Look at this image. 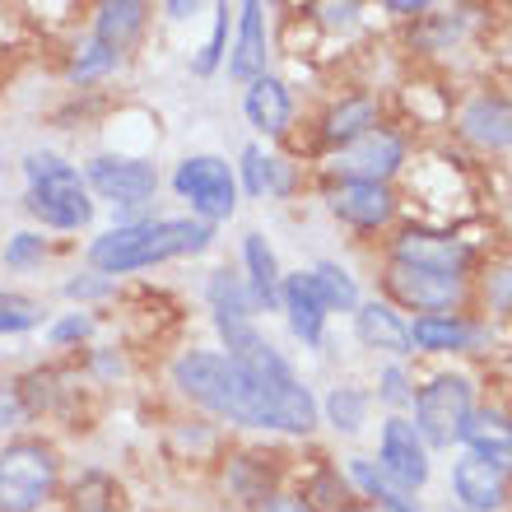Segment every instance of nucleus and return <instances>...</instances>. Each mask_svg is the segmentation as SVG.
<instances>
[{"mask_svg":"<svg viewBox=\"0 0 512 512\" xmlns=\"http://www.w3.org/2000/svg\"><path fill=\"white\" fill-rule=\"evenodd\" d=\"M224 331V345H229V359L243 368V378L256 387V396L266 401L275 429H289V433H308L317 424V401L312 391L298 382V373L289 368L275 345H270L252 322H219Z\"/></svg>","mask_w":512,"mask_h":512,"instance_id":"f257e3e1","label":"nucleus"},{"mask_svg":"<svg viewBox=\"0 0 512 512\" xmlns=\"http://www.w3.org/2000/svg\"><path fill=\"white\" fill-rule=\"evenodd\" d=\"M210 247V224L201 219H140V224H117L112 233L89 243V266L98 275H126V270H149L159 261L196 256Z\"/></svg>","mask_w":512,"mask_h":512,"instance_id":"f03ea898","label":"nucleus"},{"mask_svg":"<svg viewBox=\"0 0 512 512\" xmlns=\"http://www.w3.org/2000/svg\"><path fill=\"white\" fill-rule=\"evenodd\" d=\"M173 382L187 391L196 405L215 410L219 419L247 424V429H275L266 401L256 396V387L243 378V368L219 350H187L173 364Z\"/></svg>","mask_w":512,"mask_h":512,"instance_id":"7ed1b4c3","label":"nucleus"},{"mask_svg":"<svg viewBox=\"0 0 512 512\" xmlns=\"http://www.w3.org/2000/svg\"><path fill=\"white\" fill-rule=\"evenodd\" d=\"M28 210L47 224V229H84L94 219V201H89V182L70 168L61 154H28Z\"/></svg>","mask_w":512,"mask_h":512,"instance_id":"20e7f679","label":"nucleus"},{"mask_svg":"<svg viewBox=\"0 0 512 512\" xmlns=\"http://www.w3.org/2000/svg\"><path fill=\"white\" fill-rule=\"evenodd\" d=\"M56 494V452L42 443L0 447V512H38Z\"/></svg>","mask_w":512,"mask_h":512,"instance_id":"39448f33","label":"nucleus"},{"mask_svg":"<svg viewBox=\"0 0 512 512\" xmlns=\"http://www.w3.org/2000/svg\"><path fill=\"white\" fill-rule=\"evenodd\" d=\"M173 187L182 201H191V210L201 215V224H215V219H229L238 210V177L224 159L215 154H191V159L177 163Z\"/></svg>","mask_w":512,"mask_h":512,"instance_id":"423d86ee","label":"nucleus"},{"mask_svg":"<svg viewBox=\"0 0 512 512\" xmlns=\"http://www.w3.org/2000/svg\"><path fill=\"white\" fill-rule=\"evenodd\" d=\"M471 419V382L461 373H443L419 391L415 401V433L429 447H452Z\"/></svg>","mask_w":512,"mask_h":512,"instance_id":"0eeeda50","label":"nucleus"},{"mask_svg":"<svg viewBox=\"0 0 512 512\" xmlns=\"http://www.w3.org/2000/svg\"><path fill=\"white\" fill-rule=\"evenodd\" d=\"M84 182H89L98 196H108L112 205H140V201H149V196L159 191V173H154V163L126 159V154H98V159L89 163Z\"/></svg>","mask_w":512,"mask_h":512,"instance_id":"6e6552de","label":"nucleus"},{"mask_svg":"<svg viewBox=\"0 0 512 512\" xmlns=\"http://www.w3.org/2000/svg\"><path fill=\"white\" fill-rule=\"evenodd\" d=\"M378 471L387 475L401 494L405 489H419L429 480V452H424V438L415 433L410 419H387V424H382Z\"/></svg>","mask_w":512,"mask_h":512,"instance_id":"1a4fd4ad","label":"nucleus"},{"mask_svg":"<svg viewBox=\"0 0 512 512\" xmlns=\"http://www.w3.org/2000/svg\"><path fill=\"white\" fill-rule=\"evenodd\" d=\"M401 159H405V145L396 135L368 131L336 154V173H345L350 182H382L387 187V177L401 168Z\"/></svg>","mask_w":512,"mask_h":512,"instance_id":"9d476101","label":"nucleus"},{"mask_svg":"<svg viewBox=\"0 0 512 512\" xmlns=\"http://www.w3.org/2000/svg\"><path fill=\"white\" fill-rule=\"evenodd\" d=\"M396 266H415V270L447 275V280H461V270L471 266V247L457 243V238H443V233L410 229L396 243Z\"/></svg>","mask_w":512,"mask_h":512,"instance_id":"9b49d317","label":"nucleus"},{"mask_svg":"<svg viewBox=\"0 0 512 512\" xmlns=\"http://www.w3.org/2000/svg\"><path fill=\"white\" fill-rule=\"evenodd\" d=\"M452 489H457L466 512H499L508 503V471L480 457H461L457 471H452Z\"/></svg>","mask_w":512,"mask_h":512,"instance_id":"f8f14e48","label":"nucleus"},{"mask_svg":"<svg viewBox=\"0 0 512 512\" xmlns=\"http://www.w3.org/2000/svg\"><path fill=\"white\" fill-rule=\"evenodd\" d=\"M391 289H396L405 303H415L419 312H429V317H447V308L461 303V280H447V275L415 270V266L391 270Z\"/></svg>","mask_w":512,"mask_h":512,"instance_id":"ddd939ff","label":"nucleus"},{"mask_svg":"<svg viewBox=\"0 0 512 512\" xmlns=\"http://www.w3.org/2000/svg\"><path fill=\"white\" fill-rule=\"evenodd\" d=\"M331 210H336L345 224H359V229H378L387 224L396 201L382 182H345V187L331 191Z\"/></svg>","mask_w":512,"mask_h":512,"instance_id":"4468645a","label":"nucleus"},{"mask_svg":"<svg viewBox=\"0 0 512 512\" xmlns=\"http://www.w3.org/2000/svg\"><path fill=\"white\" fill-rule=\"evenodd\" d=\"M280 303L289 312V326L303 345H322V326H326V303L317 294L312 275H289L280 289Z\"/></svg>","mask_w":512,"mask_h":512,"instance_id":"2eb2a0df","label":"nucleus"},{"mask_svg":"<svg viewBox=\"0 0 512 512\" xmlns=\"http://www.w3.org/2000/svg\"><path fill=\"white\" fill-rule=\"evenodd\" d=\"M461 438L471 443V457L489 461V466H499V471H512V424L499 410H480V415L471 410Z\"/></svg>","mask_w":512,"mask_h":512,"instance_id":"dca6fc26","label":"nucleus"},{"mask_svg":"<svg viewBox=\"0 0 512 512\" xmlns=\"http://www.w3.org/2000/svg\"><path fill=\"white\" fill-rule=\"evenodd\" d=\"M243 112H247V122H252L256 131L280 135L284 126H289V117H294V98H289V89H284L280 80H270V75H261V80L247 84Z\"/></svg>","mask_w":512,"mask_h":512,"instance_id":"f3484780","label":"nucleus"},{"mask_svg":"<svg viewBox=\"0 0 512 512\" xmlns=\"http://www.w3.org/2000/svg\"><path fill=\"white\" fill-rule=\"evenodd\" d=\"M261 5H243V14H238V47H233L229 56V70L238 75V80H261L266 75V19H261Z\"/></svg>","mask_w":512,"mask_h":512,"instance_id":"a211bd4d","label":"nucleus"},{"mask_svg":"<svg viewBox=\"0 0 512 512\" xmlns=\"http://www.w3.org/2000/svg\"><path fill=\"white\" fill-rule=\"evenodd\" d=\"M354 331L364 345L373 350H391V354H410V326L387 308V303H364L354 312Z\"/></svg>","mask_w":512,"mask_h":512,"instance_id":"6ab92c4d","label":"nucleus"},{"mask_svg":"<svg viewBox=\"0 0 512 512\" xmlns=\"http://www.w3.org/2000/svg\"><path fill=\"white\" fill-rule=\"evenodd\" d=\"M243 261H247V289H252L256 308H275L280 303V266H275V252L266 247L261 233L243 238Z\"/></svg>","mask_w":512,"mask_h":512,"instance_id":"aec40b11","label":"nucleus"},{"mask_svg":"<svg viewBox=\"0 0 512 512\" xmlns=\"http://www.w3.org/2000/svg\"><path fill=\"white\" fill-rule=\"evenodd\" d=\"M140 28H145V5H135V0H122V5H103L94 19V42H103L108 52L122 56L135 38H140Z\"/></svg>","mask_w":512,"mask_h":512,"instance_id":"412c9836","label":"nucleus"},{"mask_svg":"<svg viewBox=\"0 0 512 512\" xmlns=\"http://www.w3.org/2000/svg\"><path fill=\"white\" fill-rule=\"evenodd\" d=\"M243 182L252 196H284V191L294 187V173H289V163L266 154L261 145H247L243 149Z\"/></svg>","mask_w":512,"mask_h":512,"instance_id":"4be33fe9","label":"nucleus"},{"mask_svg":"<svg viewBox=\"0 0 512 512\" xmlns=\"http://www.w3.org/2000/svg\"><path fill=\"white\" fill-rule=\"evenodd\" d=\"M461 126H466V135L480 140V145H512V108L499 103V98H480V103H471L466 117H461Z\"/></svg>","mask_w":512,"mask_h":512,"instance_id":"5701e85b","label":"nucleus"},{"mask_svg":"<svg viewBox=\"0 0 512 512\" xmlns=\"http://www.w3.org/2000/svg\"><path fill=\"white\" fill-rule=\"evenodd\" d=\"M210 308H215V322H252L256 312V298L252 289H247L238 275H229V270H215L210 275Z\"/></svg>","mask_w":512,"mask_h":512,"instance_id":"b1692460","label":"nucleus"},{"mask_svg":"<svg viewBox=\"0 0 512 512\" xmlns=\"http://www.w3.org/2000/svg\"><path fill=\"white\" fill-rule=\"evenodd\" d=\"M471 336L475 331L461 322V317H419V322L410 326V345H419V350H429V354L466 350Z\"/></svg>","mask_w":512,"mask_h":512,"instance_id":"393cba45","label":"nucleus"},{"mask_svg":"<svg viewBox=\"0 0 512 512\" xmlns=\"http://www.w3.org/2000/svg\"><path fill=\"white\" fill-rule=\"evenodd\" d=\"M378 122V108H373V98H345L331 117H326V135L336 140V145H354L359 135L373 131Z\"/></svg>","mask_w":512,"mask_h":512,"instance_id":"a878e982","label":"nucleus"},{"mask_svg":"<svg viewBox=\"0 0 512 512\" xmlns=\"http://www.w3.org/2000/svg\"><path fill=\"white\" fill-rule=\"evenodd\" d=\"M312 284H317V294H322L326 312L331 308H359V289L336 261H322V266L312 270Z\"/></svg>","mask_w":512,"mask_h":512,"instance_id":"bb28decb","label":"nucleus"},{"mask_svg":"<svg viewBox=\"0 0 512 512\" xmlns=\"http://www.w3.org/2000/svg\"><path fill=\"white\" fill-rule=\"evenodd\" d=\"M326 415H331V424H336V429H345V433L364 429L368 396L359 387H336V391H331V401H326Z\"/></svg>","mask_w":512,"mask_h":512,"instance_id":"cd10ccee","label":"nucleus"},{"mask_svg":"<svg viewBox=\"0 0 512 512\" xmlns=\"http://www.w3.org/2000/svg\"><path fill=\"white\" fill-rule=\"evenodd\" d=\"M42 322V308L24 294H0V331H33Z\"/></svg>","mask_w":512,"mask_h":512,"instance_id":"c85d7f7f","label":"nucleus"},{"mask_svg":"<svg viewBox=\"0 0 512 512\" xmlns=\"http://www.w3.org/2000/svg\"><path fill=\"white\" fill-rule=\"evenodd\" d=\"M42 256H47V238L42 233H14L10 243H5V266H14V270L42 266Z\"/></svg>","mask_w":512,"mask_h":512,"instance_id":"c756f323","label":"nucleus"},{"mask_svg":"<svg viewBox=\"0 0 512 512\" xmlns=\"http://www.w3.org/2000/svg\"><path fill=\"white\" fill-rule=\"evenodd\" d=\"M117 61H122V56L108 52L103 42H89V47L80 52V61L70 66V80H75V84H89V80H98V75H108Z\"/></svg>","mask_w":512,"mask_h":512,"instance_id":"7c9ffc66","label":"nucleus"},{"mask_svg":"<svg viewBox=\"0 0 512 512\" xmlns=\"http://www.w3.org/2000/svg\"><path fill=\"white\" fill-rule=\"evenodd\" d=\"M224 42H229V5L215 10V33H210V42L201 47V56L191 61V70H196V75H215L219 56H224Z\"/></svg>","mask_w":512,"mask_h":512,"instance_id":"2f4dec72","label":"nucleus"},{"mask_svg":"<svg viewBox=\"0 0 512 512\" xmlns=\"http://www.w3.org/2000/svg\"><path fill=\"white\" fill-rule=\"evenodd\" d=\"M350 475H354V480H359V485L368 489V494H373V499L382 503V508H387V503L396 499V494H401V489L391 485L387 475H382L378 466H373V461H364V457H354V461H350Z\"/></svg>","mask_w":512,"mask_h":512,"instance_id":"473e14b6","label":"nucleus"},{"mask_svg":"<svg viewBox=\"0 0 512 512\" xmlns=\"http://www.w3.org/2000/svg\"><path fill=\"white\" fill-rule=\"evenodd\" d=\"M94 331V317H84V312H70V317H61V322H52V345H66V340H84Z\"/></svg>","mask_w":512,"mask_h":512,"instance_id":"72a5a7b5","label":"nucleus"},{"mask_svg":"<svg viewBox=\"0 0 512 512\" xmlns=\"http://www.w3.org/2000/svg\"><path fill=\"white\" fill-rule=\"evenodd\" d=\"M24 415H28L24 391H19V387H5V382H0V429H14V424H19Z\"/></svg>","mask_w":512,"mask_h":512,"instance_id":"f704fd0d","label":"nucleus"},{"mask_svg":"<svg viewBox=\"0 0 512 512\" xmlns=\"http://www.w3.org/2000/svg\"><path fill=\"white\" fill-rule=\"evenodd\" d=\"M103 294H112L108 275H75V280L66 284V298H103Z\"/></svg>","mask_w":512,"mask_h":512,"instance_id":"c9c22d12","label":"nucleus"},{"mask_svg":"<svg viewBox=\"0 0 512 512\" xmlns=\"http://www.w3.org/2000/svg\"><path fill=\"white\" fill-rule=\"evenodd\" d=\"M382 401H391V405H405V401H410L401 368H387V373H382Z\"/></svg>","mask_w":512,"mask_h":512,"instance_id":"e433bc0d","label":"nucleus"},{"mask_svg":"<svg viewBox=\"0 0 512 512\" xmlns=\"http://www.w3.org/2000/svg\"><path fill=\"white\" fill-rule=\"evenodd\" d=\"M317 14H322V19H326L331 28H350V24H354V14H359V5H322Z\"/></svg>","mask_w":512,"mask_h":512,"instance_id":"4c0bfd02","label":"nucleus"},{"mask_svg":"<svg viewBox=\"0 0 512 512\" xmlns=\"http://www.w3.org/2000/svg\"><path fill=\"white\" fill-rule=\"evenodd\" d=\"M489 294H494V303H499V308H508V312H512V270L494 275V284H489Z\"/></svg>","mask_w":512,"mask_h":512,"instance_id":"58836bf2","label":"nucleus"},{"mask_svg":"<svg viewBox=\"0 0 512 512\" xmlns=\"http://www.w3.org/2000/svg\"><path fill=\"white\" fill-rule=\"evenodd\" d=\"M256 512H312L303 499H284V494H275V499H266Z\"/></svg>","mask_w":512,"mask_h":512,"instance_id":"ea45409f","label":"nucleus"},{"mask_svg":"<svg viewBox=\"0 0 512 512\" xmlns=\"http://www.w3.org/2000/svg\"><path fill=\"white\" fill-rule=\"evenodd\" d=\"M447 512H466V508H447Z\"/></svg>","mask_w":512,"mask_h":512,"instance_id":"a19ab883","label":"nucleus"}]
</instances>
